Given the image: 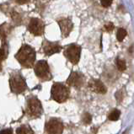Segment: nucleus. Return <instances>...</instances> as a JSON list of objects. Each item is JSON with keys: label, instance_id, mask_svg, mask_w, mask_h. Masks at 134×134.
<instances>
[{"label": "nucleus", "instance_id": "f257e3e1", "mask_svg": "<svg viewBox=\"0 0 134 134\" xmlns=\"http://www.w3.org/2000/svg\"><path fill=\"white\" fill-rule=\"evenodd\" d=\"M15 58L23 68H31L35 65L36 58V50L30 45L24 44L15 54Z\"/></svg>", "mask_w": 134, "mask_h": 134}, {"label": "nucleus", "instance_id": "f03ea898", "mask_svg": "<svg viewBox=\"0 0 134 134\" xmlns=\"http://www.w3.org/2000/svg\"><path fill=\"white\" fill-rule=\"evenodd\" d=\"M10 91L14 94H20L27 90V83L25 79L20 72L14 71L9 74Z\"/></svg>", "mask_w": 134, "mask_h": 134}, {"label": "nucleus", "instance_id": "7ed1b4c3", "mask_svg": "<svg viewBox=\"0 0 134 134\" xmlns=\"http://www.w3.org/2000/svg\"><path fill=\"white\" fill-rule=\"evenodd\" d=\"M43 113V107L41 102L36 96L31 95L26 99L25 114L30 119H36L41 116Z\"/></svg>", "mask_w": 134, "mask_h": 134}, {"label": "nucleus", "instance_id": "20e7f679", "mask_svg": "<svg viewBox=\"0 0 134 134\" xmlns=\"http://www.w3.org/2000/svg\"><path fill=\"white\" fill-rule=\"evenodd\" d=\"M70 95V90L63 83H54L51 89V99L57 103L66 102Z\"/></svg>", "mask_w": 134, "mask_h": 134}, {"label": "nucleus", "instance_id": "39448f33", "mask_svg": "<svg viewBox=\"0 0 134 134\" xmlns=\"http://www.w3.org/2000/svg\"><path fill=\"white\" fill-rule=\"evenodd\" d=\"M34 71L36 76L41 81L47 82L52 79V74L49 64L46 60H40L34 65Z\"/></svg>", "mask_w": 134, "mask_h": 134}, {"label": "nucleus", "instance_id": "423d86ee", "mask_svg": "<svg viewBox=\"0 0 134 134\" xmlns=\"http://www.w3.org/2000/svg\"><path fill=\"white\" fill-rule=\"evenodd\" d=\"M63 55L72 64H78L81 55V47L77 44L68 45L64 49Z\"/></svg>", "mask_w": 134, "mask_h": 134}, {"label": "nucleus", "instance_id": "0eeeda50", "mask_svg": "<svg viewBox=\"0 0 134 134\" xmlns=\"http://www.w3.org/2000/svg\"><path fill=\"white\" fill-rule=\"evenodd\" d=\"M46 134H62L64 129L63 121L58 118L52 117L49 119L45 124Z\"/></svg>", "mask_w": 134, "mask_h": 134}, {"label": "nucleus", "instance_id": "6e6552de", "mask_svg": "<svg viewBox=\"0 0 134 134\" xmlns=\"http://www.w3.org/2000/svg\"><path fill=\"white\" fill-rule=\"evenodd\" d=\"M28 30L36 36H41L45 31V23L38 18H33L30 20Z\"/></svg>", "mask_w": 134, "mask_h": 134}, {"label": "nucleus", "instance_id": "1a4fd4ad", "mask_svg": "<svg viewBox=\"0 0 134 134\" xmlns=\"http://www.w3.org/2000/svg\"><path fill=\"white\" fill-rule=\"evenodd\" d=\"M67 85L75 89H80L85 83V76L79 72H72L67 79Z\"/></svg>", "mask_w": 134, "mask_h": 134}, {"label": "nucleus", "instance_id": "9d476101", "mask_svg": "<svg viewBox=\"0 0 134 134\" xmlns=\"http://www.w3.org/2000/svg\"><path fill=\"white\" fill-rule=\"evenodd\" d=\"M42 49L47 56H52L56 53H58L62 50V47L58 42H53L47 40H44L42 42Z\"/></svg>", "mask_w": 134, "mask_h": 134}, {"label": "nucleus", "instance_id": "9b49d317", "mask_svg": "<svg viewBox=\"0 0 134 134\" xmlns=\"http://www.w3.org/2000/svg\"><path fill=\"white\" fill-rule=\"evenodd\" d=\"M58 24L63 37H68L72 30L74 25L69 18H60L57 20Z\"/></svg>", "mask_w": 134, "mask_h": 134}, {"label": "nucleus", "instance_id": "f8f14e48", "mask_svg": "<svg viewBox=\"0 0 134 134\" xmlns=\"http://www.w3.org/2000/svg\"><path fill=\"white\" fill-rule=\"evenodd\" d=\"M89 88L92 91L98 94H103L106 93V87L99 79H91L89 82Z\"/></svg>", "mask_w": 134, "mask_h": 134}, {"label": "nucleus", "instance_id": "ddd939ff", "mask_svg": "<svg viewBox=\"0 0 134 134\" xmlns=\"http://www.w3.org/2000/svg\"><path fill=\"white\" fill-rule=\"evenodd\" d=\"M9 55V45L7 41H3L0 47V72L3 70V63L6 60Z\"/></svg>", "mask_w": 134, "mask_h": 134}, {"label": "nucleus", "instance_id": "4468645a", "mask_svg": "<svg viewBox=\"0 0 134 134\" xmlns=\"http://www.w3.org/2000/svg\"><path fill=\"white\" fill-rule=\"evenodd\" d=\"M11 30H12V27L7 23L0 25V40L2 41V42L7 41V37L11 33Z\"/></svg>", "mask_w": 134, "mask_h": 134}, {"label": "nucleus", "instance_id": "2eb2a0df", "mask_svg": "<svg viewBox=\"0 0 134 134\" xmlns=\"http://www.w3.org/2000/svg\"><path fill=\"white\" fill-rule=\"evenodd\" d=\"M16 134H35L29 125H21L16 130Z\"/></svg>", "mask_w": 134, "mask_h": 134}, {"label": "nucleus", "instance_id": "dca6fc26", "mask_svg": "<svg viewBox=\"0 0 134 134\" xmlns=\"http://www.w3.org/2000/svg\"><path fill=\"white\" fill-rule=\"evenodd\" d=\"M120 116H121V111H120V110H117V109H115V110H113L109 114L108 118H109L110 121H117L118 119H119Z\"/></svg>", "mask_w": 134, "mask_h": 134}, {"label": "nucleus", "instance_id": "f3484780", "mask_svg": "<svg viewBox=\"0 0 134 134\" xmlns=\"http://www.w3.org/2000/svg\"><path fill=\"white\" fill-rule=\"evenodd\" d=\"M127 36V31H126V30L122 29V28H120L119 30H117L116 32V38L117 40L119 41H121L124 40V38Z\"/></svg>", "mask_w": 134, "mask_h": 134}, {"label": "nucleus", "instance_id": "a211bd4d", "mask_svg": "<svg viewBox=\"0 0 134 134\" xmlns=\"http://www.w3.org/2000/svg\"><path fill=\"white\" fill-rule=\"evenodd\" d=\"M116 66L118 70L120 71H124L126 68H127V65H126V63L124 60H121V59H117L116 61Z\"/></svg>", "mask_w": 134, "mask_h": 134}, {"label": "nucleus", "instance_id": "6ab92c4d", "mask_svg": "<svg viewBox=\"0 0 134 134\" xmlns=\"http://www.w3.org/2000/svg\"><path fill=\"white\" fill-rule=\"evenodd\" d=\"M82 121H83V122L85 125L90 124L91 121H92V116H91V115L90 113H85V114L83 115Z\"/></svg>", "mask_w": 134, "mask_h": 134}, {"label": "nucleus", "instance_id": "aec40b11", "mask_svg": "<svg viewBox=\"0 0 134 134\" xmlns=\"http://www.w3.org/2000/svg\"><path fill=\"white\" fill-rule=\"evenodd\" d=\"M12 19H13V21L15 23L16 25H20V22H21V18L20 17V15L18 14V13L16 12H14L12 14Z\"/></svg>", "mask_w": 134, "mask_h": 134}, {"label": "nucleus", "instance_id": "412c9836", "mask_svg": "<svg viewBox=\"0 0 134 134\" xmlns=\"http://www.w3.org/2000/svg\"><path fill=\"white\" fill-rule=\"evenodd\" d=\"M112 1L113 0H100V3H101L102 6H104L105 8H107V7L111 5Z\"/></svg>", "mask_w": 134, "mask_h": 134}, {"label": "nucleus", "instance_id": "4be33fe9", "mask_svg": "<svg viewBox=\"0 0 134 134\" xmlns=\"http://www.w3.org/2000/svg\"><path fill=\"white\" fill-rule=\"evenodd\" d=\"M0 134H13V129L12 128L3 129L0 131Z\"/></svg>", "mask_w": 134, "mask_h": 134}, {"label": "nucleus", "instance_id": "5701e85b", "mask_svg": "<svg viewBox=\"0 0 134 134\" xmlns=\"http://www.w3.org/2000/svg\"><path fill=\"white\" fill-rule=\"evenodd\" d=\"M105 29L106 30H108V31H111V30L114 29V26H113V24H111V23H108L107 25H105Z\"/></svg>", "mask_w": 134, "mask_h": 134}, {"label": "nucleus", "instance_id": "b1692460", "mask_svg": "<svg viewBox=\"0 0 134 134\" xmlns=\"http://www.w3.org/2000/svg\"><path fill=\"white\" fill-rule=\"evenodd\" d=\"M14 1L19 3V4H25V3H27L30 0H14Z\"/></svg>", "mask_w": 134, "mask_h": 134}]
</instances>
